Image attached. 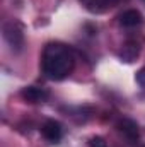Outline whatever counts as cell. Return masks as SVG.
I'll return each mask as SVG.
<instances>
[{"mask_svg": "<svg viewBox=\"0 0 145 147\" xmlns=\"http://www.w3.org/2000/svg\"><path fill=\"white\" fill-rule=\"evenodd\" d=\"M75 65L73 51L62 43H50L43 51V72L51 80L68 77Z\"/></svg>", "mask_w": 145, "mask_h": 147, "instance_id": "6da1fadb", "label": "cell"}, {"mask_svg": "<svg viewBox=\"0 0 145 147\" xmlns=\"http://www.w3.org/2000/svg\"><path fill=\"white\" fill-rule=\"evenodd\" d=\"M3 39L10 46L12 51H21L24 46V29L19 22L9 21L3 26Z\"/></svg>", "mask_w": 145, "mask_h": 147, "instance_id": "7a4b0ae2", "label": "cell"}, {"mask_svg": "<svg viewBox=\"0 0 145 147\" xmlns=\"http://www.w3.org/2000/svg\"><path fill=\"white\" fill-rule=\"evenodd\" d=\"M116 128L119 134H123L130 142H137L138 137H140V130H138V125L130 120V118H121L118 123H116Z\"/></svg>", "mask_w": 145, "mask_h": 147, "instance_id": "3957f363", "label": "cell"}, {"mask_svg": "<svg viewBox=\"0 0 145 147\" xmlns=\"http://www.w3.org/2000/svg\"><path fill=\"white\" fill-rule=\"evenodd\" d=\"M41 134H43V137H44L48 142L56 144V142L62 139V135H63V128H62V125H60L58 121L48 120V121L41 127Z\"/></svg>", "mask_w": 145, "mask_h": 147, "instance_id": "277c9868", "label": "cell"}, {"mask_svg": "<svg viewBox=\"0 0 145 147\" xmlns=\"http://www.w3.org/2000/svg\"><path fill=\"white\" fill-rule=\"evenodd\" d=\"M21 96L24 101L28 103H44L48 99V91L43 89V87H38V86H28L21 91Z\"/></svg>", "mask_w": 145, "mask_h": 147, "instance_id": "5b68a950", "label": "cell"}, {"mask_svg": "<svg viewBox=\"0 0 145 147\" xmlns=\"http://www.w3.org/2000/svg\"><path fill=\"white\" fill-rule=\"evenodd\" d=\"M118 22L123 28H137V26L144 24V16L137 9H130V10H125L123 14H119Z\"/></svg>", "mask_w": 145, "mask_h": 147, "instance_id": "8992f818", "label": "cell"}, {"mask_svg": "<svg viewBox=\"0 0 145 147\" xmlns=\"http://www.w3.org/2000/svg\"><path fill=\"white\" fill-rule=\"evenodd\" d=\"M121 0H80V3L92 14H101L104 10H108L111 7H114L116 3H119Z\"/></svg>", "mask_w": 145, "mask_h": 147, "instance_id": "52a82bcc", "label": "cell"}, {"mask_svg": "<svg viewBox=\"0 0 145 147\" xmlns=\"http://www.w3.org/2000/svg\"><path fill=\"white\" fill-rule=\"evenodd\" d=\"M138 55H140V45L135 43V41H128V43H125L123 48H121L119 53H118V57H119L123 62H126V63L135 62V60L138 58Z\"/></svg>", "mask_w": 145, "mask_h": 147, "instance_id": "ba28073f", "label": "cell"}, {"mask_svg": "<svg viewBox=\"0 0 145 147\" xmlns=\"http://www.w3.org/2000/svg\"><path fill=\"white\" fill-rule=\"evenodd\" d=\"M89 147H108V144H106V140L103 139V137H91L89 139Z\"/></svg>", "mask_w": 145, "mask_h": 147, "instance_id": "9c48e42d", "label": "cell"}, {"mask_svg": "<svg viewBox=\"0 0 145 147\" xmlns=\"http://www.w3.org/2000/svg\"><path fill=\"white\" fill-rule=\"evenodd\" d=\"M135 80H137V84H138L142 89H145V67H144V69H140V70L137 72Z\"/></svg>", "mask_w": 145, "mask_h": 147, "instance_id": "30bf717a", "label": "cell"}, {"mask_svg": "<svg viewBox=\"0 0 145 147\" xmlns=\"http://www.w3.org/2000/svg\"><path fill=\"white\" fill-rule=\"evenodd\" d=\"M144 2H145V0H144Z\"/></svg>", "mask_w": 145, "mask_h": 147, "instance_id": "8fae6325", "label": "cell"}]
</instances>
